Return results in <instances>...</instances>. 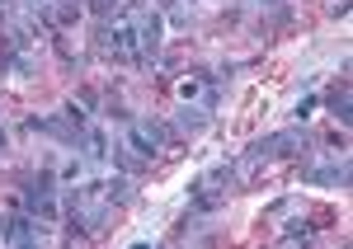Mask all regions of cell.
<instances>
[{"label": "cell", "instance_id": "3957f363", "mask_svg": "<svg viewBox=\"0 0 353 249\" xmlns=\"http://www.w3.org/2000/svg\"><path fill=\"white\" fill-rule=\"evenodd\" d=\"M306 184H321V188H349V155H334L330 165L306 169Z\"/></svg>", "mask_w": 353, "mask_h": 249}, {"label": "cell", "instance_id": "8fae6325", "mask_svg": "<svg viewBox=\"0 0 353 249\" xmlns=\"http://www.w3.org/2000/svg\"><path fill=\"white\" fill-rule=\"evenodd\" d=\"M254 5H283V0H254Z\"/></svg>", "mask_w": 353, "mask_h": 249}, {"label": "cell", "instance_id": "5b68a950", "mask_svg": "<svg viewBox=\"0 0 353 249\" xmlns=\"http://www.w3.org/2000/svg\"><path fill=\"white\" fill-rule=\"evenodd\" d=\"M208 122H212V113H208V109H198V104H179V113H174V137H198Z\"/></svg>", "mask_w": 353, "mask_h": 249}, {"label": "cell", "instance_id": "8992f818", "mask_svg": "<svg viewBox=\"0 0 353 249\" xmlns=\"http://www.w3.org/2000/svg\"><path fill=\"white\" fill-rule=\"evenodd\" d=\"M5 245H38V221H33V212H19V217L5 221Z\"/></svg>", "mask_w": 353, "mask_h": 249}, {"label": "cell", "instance_id": "7c38bea8", "mask_svg": "<svg viewBox=\"0 0 353 249\" xmlns=\"http://www.w3.org/2000/svg\"><path fill=\"white\" fill-rule=\"evenodd\" d=\"M0 151H5V132H0Z\"/></svg>", "mask_w": 353, "mask_h": 249}, {"label": "cell", "instance_id": "30bf717a", "mask_svg": "<svg viewBox=\"0 0 353 249\" xmlns=\"http://www.w3.org/2000/svg\"><path fill=\"white\" fill-rule=\"evenodd\" d=\"M113 10H118V0H90V14H99V19H113Z\"/></svg>", "mask_w": 353, "mask_h": 249}, {"label": "cell", "instance_id": "9c48e42d", "mask_svg": "<svg viewBox=\"0 0 353 249\" xmlns=\"http://www.w3.org/2000/svg\"><path fill=\"white\" fill-rule=\"evenodd\" d=\"M325 104H330V113L339 118V127H349V122H353V109H349V89H334V94H330Z\"/></svg>", "mask_w": 353, "mask_h": 249}, {"label": "cell", "instance_id": "52a82bcc", "mask_svg": "<svg viewBox=\"0 0 353 249\" xmlns=\"http://www.w3.org/2000/svg\"><path fill=\"white\" fill-rule=\"evenodd\" d=\"M132 179H128V174H113L109 184H104V197H109V207H123V202H132Z\"/></svg>", "mask_w": 353, "mask_h": 249}, {"label": "cell", "instance_id": "6da1fadb", "mask_svg": "<svg viewBox=\"0 0 353 249\" xmlns=\"http://www.w3.org/2000/svg\"><path fill=\"white\" fill-rule=\"evenodd\" d=\"M301 151H306V132H301V127H292V132H273V137H259L250 151H245L241 174H250V169H259V165H269V160L301 155Z\"/></svg>", "mask_w": 353, "mask_h": 249}, {"label": "cell", "instance_id": "7a4b0ae2", "mask_svg": "<svg viewBox=\"0 0 353 249\" xmlns=\"http://www.w3.org/2000/svg\"><path fill=\"white\" fill-rule=\"evenodd\" d=\"M24 212H33V217H48V221H52L57 212H61V202H57V184H52V174H43L38 184H28V188H24Z\"/></svg>", "mask_w": 353, "mask_h": 249}, {"label": "cell", "instance_id": "277c9868", "mask_svg": "<svg viewBox=\"0 0 353 249\" xmlns=\"http://www.w3.org/2000/svg\"><path fill=\"white\" fill-rule=\"evenodd\" d=\"M179 99L217 113V80H189V76H184V80H179Z\"/></svg>", "mask_w": 353, "mask_h": 249}, {"label": "cell", "instance_id": "ba28073f", "mask_svg": "<svg viewBox=\"0 0 353 249\" xmlns=\"http://www.w3.org/2000/svg\"><path fill=\"white\" fill-rule=\"evenodd\" d=\"M278 240H283V245H311V240H316V230H311L306 221H288Z\"/></svg>", "mask_w": 353, "mask_h": 249}]
</instances>
